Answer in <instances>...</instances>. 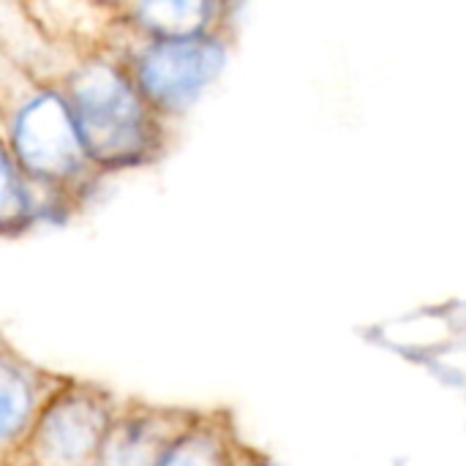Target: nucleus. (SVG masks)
Returning <instances> with one entry per match:
<instances>
[{
  "instance_id": "f257e3e1",
  "label": "nucleus",
  "mask_w": 466,
  "mask_h": 466,
  "mask_svg": "<svg viewBox=\"0 0 466 466\" xmlns=\"http://www.w3.org/2000/svg\"><path fill=\"white\" fill-rule=\"evenodd\" d=\"M55 85L66 96L85 156L98 175L161 156L167 123L145 104L120 57L106 49L82 52Z\"/></svg>"
},
{
  "instance_id": "f03ea898",
  "label": "nucleus",
  "mask_w": 466,
  "mask_h": 466,
  "mask_svg": "<svg viewBox=\"0 0 466 466\" xmlns=\"http://www.w3.org/2000/svg\"><path fill=\"white\" fill-rule=\"evenodd\" d=\"M0 137L25 180L35 188L38 218H49L52 202L68 205L98 175L55 82L33 85L0 117Z\"/></svg>"
},
{
  "instance_id": "7ed1b4c3",
  "label": "nucleus",
  "mask_w": 466,
  "mask_h": 466,
  "mask_svg": "<svg viewBox=\"0 0 466 466\" xmlns=\"http://www.w3.org/2000/svg\"><path fill=\"white\" fill-rule=\"evenodd\" d=\"M126 33L131 44L106 52L120 57L134 87L164 123L186 115L229 60V38L224 30L188 38H139L128 27Z\"/></svg>"
},
{
  "instance_id": "20e7f679",
  "label": "nucleus",
  "mask_w": 466,
  "mask_h": 466,
  "mask_svg": "<svg viewBox=\"0 0 466 466\" xmlns=\"http://www.w3.org/2000/svg\"><path fill=\"white\" fill-rule=\"evenodd\" d=\"M115 410L106 390L60 380L5 466H93Z\"/></svg>"
},
{
  "instance_id": "39448f33",
  "label": "nucleus",
  "mask_w": 466,
  "mask_h": 466,
  "mask_svg": "<svg viewBox=\"0 0 466 466\" xmlns=\"http://www.w3.org/2000/svg\"><path fill=\"white\" fill-rule=\"evenodd\" d=\"M197 412L117 404L93 466H156Z\"/></svg>"
},
{
  "instance_id": "423d86ee",
  "label": "nucleus",
  "mask_w": 466,
  "mask_h": 466,
  "mask_svg": "<svg viewBox=\"0 0 466 466\" xmlns=\"http://www.w3.org/2000/svg\"><path fill=\"white\" fill-rule=\"evenodd\" d=\"M60 380L38 371L8 347H0V466L22 448L41 404Z\"/></svg>"
},
{
  "instance_id": "0eeeda50",
  "label": "nucleus",
  "mask_w": 466,
  "mask_h": 466,
  "mask_svg": "<svg viewBox=\"0 0 466 466\" xmlns=\"http://www.w3.org/2000/svg\"><path fill=\"white\" fill-rule=\"evenodd\" d=\"M227 8L202 0H153L117 5V19L139 38H188L224 30Z\"/></svg>"
},
{
  "instance_id": "6e6552de",
  "label": "nucleus",
  "mask_w": 466,
  "mask_h": 466,
  "mask_svg": "<svg viewBox=\"0 0 466 466\" xmlns=\"http://www.w3.org/2000/svg\"><path fill=\"white\" fill-rule=\"evenodd\" d=\"M243 448L224 418L194 415L156 466H238Z\"/></svg>"
},
{
  "instance_id": "1a4fd4ad",
  "label": "nucleus",
  "mask_w": 466,
  "mask_h": 466,
  "mask_svg": "<svg viewBox=\"0 0 466 466\" xmlns=\"http://www.w3.org/2000/svg\"><path fill=\"white\" fill-rule=\"evenodd\" d=\"M38 221L35 188L25 180L0 137V235H19Z\"/></svg>"
},
{
  "instance_id": "9d476101",
  "label": "nucleus",
  "mask_w": 466,
  "mask_h": 466,
  "mask_svg": "<svg viewBox=\"0 0 466 466\" xmlns=\"http://www.w3.org/2000/svg\"><path fill=\"white\" fill-rule=\"evenodd\" d=\"M238 466H279V464H273V461H270V459H265V456H248V453L243 451V456H240Z\"/></svg>"
}]
</instances>
